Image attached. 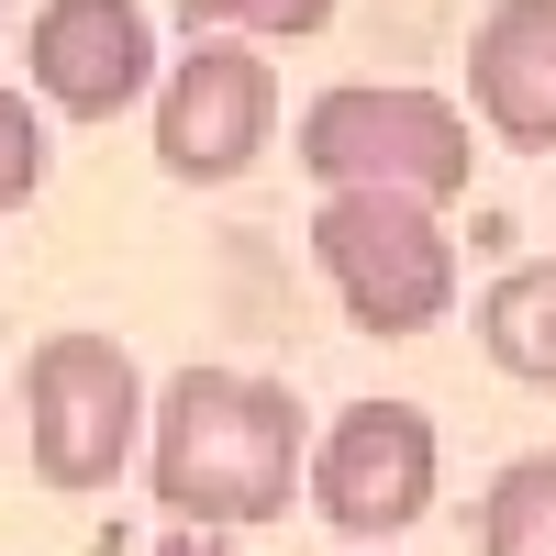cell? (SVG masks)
<instances>
[{"label":"cell","instance_id":"4fadbf2b","mask_svg":"<svg viewBox=\"0 0 556 556\" xmlns=\"http://www.w3.org/2000/svg\"><path fill=\"white\" fill-rule=\"evenodd\" d=\"M146 556H235V545H223V534H156Z\"/></svg>","mask_w":556,"mask_h":556},{"label":"cell","instance_id":"277c9868","mask_svg":"<svg viewBox=\"0 0 556 556\" xmlns=\"http://www.w3.org/2000/svg\"><path fill=\"white\" fill-rule=\"evenodd\" d=\"M312 267L334 278L345 323H367V334H424V323L456 312V245L424 201L334 190L312 212Z\"/></svg>","mask_w":556,"mask_h":556},{"label":"cell","instance_id":"7c38bea8","mask_svg":"<svg viewBox=\"0 0 556 556\" xmlns=\"http://www.w3.org/2000/svg\"><path fill=\"white\" fill-rule=\"evenodd\" d=\"M45 190V112L23 89H0V212H23Z\"/></svg>","mask_w":556,"mask_h":556},{"label":"cell","instance_id":"3957f363","mask_svg":"<svg viewBox=\"0 0 556 556\" xmlns=\"http://www.w3.org/2000/svg\"><path fill=\"white\" fill-rule=\"evenodd\" d=\"M146 367L89 323H56L23 356V456L45 490H112L134 434H146Z\"/></svg>","mask_w":556,"mask_h":556},{"label":"cell","instance_id":"52a82bcc","mask_svg":"<svg viewBox=\"0 0 556 556\" xmlns=\"http://www.w3.org/2000/svg\"><path fill=\"white\" fill-rule=\"evenodd\" d=\"M23 67H34V101L67 112V123H112L156 89V23L134 0H45L34 34H23Z\"/></svg>","mask_w":556,"mask_h":556},{"label":"cell","instance_id":"9c48e42d","mask_svg":"<svg viewBox=\"0 0 556 556\" xmlns=\"http://www.w3.org/2000/svg\"><path fill=\"white\" fill-rule=\"evenodd\" d=\"M479 345L523 390H556V256H523L479 290Z\"/></svg>","mask_w":556,"mask_h":556},{"label":"cell","instance_id":"6da1fadb","mask_svg":"<svg viewBox=\"0 0 556 556\" xmlns=\"http://www.w3.org/2000/svg\"><path fill=\"white\" fill-rule=\"evenodd\" d=\"M156 501L178 534H245L278 523L290 490H312L301 401L256 367H178L156 390Z\"/></svg>","mask_w":556,"mask_h":556},{"label":"cell","instance_id":"7a4b0ae2","mask_svg":"<svg viewBox=\"0 0 556 556\" xmlns=\"http://www.w3.org/2000/svg\"><path fill=\"white\" fill-rule=\"evenodd\" d=\"M301 167L323 178V201L334 190H379V201H424L445 212L456 190H468V112L445 101V89H412V78H345L323 89V101L301 112Z\"/></svg>","mask_w":556,"mask_h":556},{"label":"cell","instance_id":"8fae6325","mask_svg":"<svg viewBox=\"0 0 556 556\" xmlns=\"http://www.w3.org/2000/svg\"><path fill=\"white\" fill-rule=\"evenodd\" d=\"M190 12V45L201 34H323L345 0H178Z\"/></svg>","mask_w":556,"mask_h":556},{"label":"cell","instance_id":"5bb4252c","mask_svg":"<svg viewBox=\"0 0 556 556\" xmlns=\"http://www.w3.org/2000/svg\"><path fill=\"white\" fill-rule=\"evenodd\" d=\"M334 556H379V545H334Z\"/></svg>","mask_w":556,"mask_h":556},{"label":"cell","instance_id":"8992f818","mask_svg":"<svg viewBox=\"0 0 556 556\" xmlns=\"http://www.w3.org/2000/svg\"><path fill=\"white\" fill-rule=\"evenodd\" d=\"M267 134H278V67L245 34H201L156 89V167L190 190H223L267 156Z\"/></svg>","mask_w":556,"mask_h":556},{"label":"cell","instance_id":"5b68a950","mask_svg":"<svg viewBox=\"0 0 556 556\" xmlns=\"http://www.w3.org/2000/svg\"><path fill=\"white\" fill-rule=\"evenodd\" d=\"M312 513L345 545H390L434 513V424L424 401H345L312 445Z\"/></svg>","mask_w":556,"mask_h":556},{"label":"cell","instance_id":"30bf717a","mask_svg":"<svg viewBox=\"0 0 556 556\" xmlns=\"http://www.w3.org/2000/svg\"><path fill=\"white\" fill-rule=\"evenodd\" d=\"M479 556H556V456H513L479 501Z\"/></svg>","mask_w":556,"mask_h":556},{"label":"cell","instance_id":"ba28073f","mask_svg":"<svg viewBox=\"0 0 556 556\" xmlns=\"http://www.w3.org/2000/svg\"><path fill=\"white\" fill-rule=\"evenodd\" d=\"M468 101L501 146H556V0H501L468 34Z\"/></svg>","mask_w":556,"mask_h":556}]
</instances>
